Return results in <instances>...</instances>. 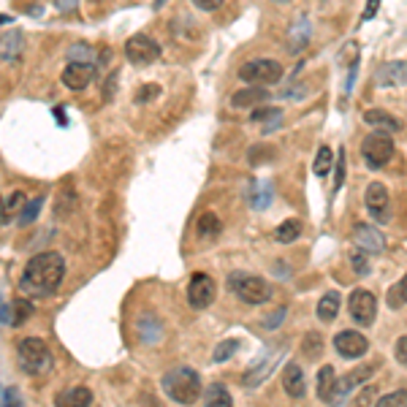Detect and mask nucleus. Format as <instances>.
<instances>
[{"mask_svg":"<svg viewBox=\"0 0 407 407\" xmlns=\"http://www.w3.org/2000/svg\"><path fill=\"white\" fill-rule=\"evenodd\" d=\"M63 277H66V258L60 253H38L25 266L19 291L30 299H44L60 288Z\"/></svg>","mask_w":407,"mask_h":407,"instance_id":"f257e3e1","label":"nucleus"},{"mask_svg":"<svg viewBox=\"0 0 407 407\" xmlns=\"http://www.w3.org/2000/svg\"><path fill=\"white\" fill-rule=\"evenodd\" d=\"M160 386H163V394L174 399L177 405H193L201 396V375L190 367H177L163 375Z\"/></svg>","mask_w":407,"mask_h":407,"instance_id":"f03ea898","label":"nucleus"},{"mask_svg":"<svg viewBox=\"0 0 407 407\" xmlns=\"http://www.w3.org/2000/svg\"><path fill=\"white\" fill-rule=\"evenodd\" d=\"M19 367L28 375H47L52 370V351L44 339L38 336H28L19 342Z\"/></svg>","mask_w":407,"mask_h":407,"instance_id":"7ed1b4c3","label":"nucleus"},{"mask_svg":"<svg viewBox=\"0 0 407 407\" xmlns=\"http://www.w3.org/2000/svg\"><path fill=\"white\" fill-rule=\"evenodd\" d=\"M231 291L245 301V304H264V301L272 299V285L266 283L264 277L258 274H242V272H233L229 277Z\"/></svg>","mask_w":407,"mask_h":407,"instance_id":"20e7f679","label":"nucleus"},{"mask_svg":"<svg viewBox=\"0 0 407 407\" xmlns=\"http://www.w3.org/2000/svg\"><path fill=\"white\" fill-rule=\"evenodd\" d=\"M239 79L253 85V87L277 85L283 79V66L277 60H250L239 68Z\"/></svg>","mask_w":407,"mask_h":407,"instance_id":"39448f33","label":"nucleus"},{"mask_svg":"<svg viewBox=\"0 0 407 407\" xmlns=\"http://www.w3.org/2000/svg\"><path fill=\"white\" fill-rule=\"evenodd\" d=\"M361 155H364V163L370 166L372 171L383 169L391 160V155H394V139H391V133H383V130L370 133V136L361 142Z\"/></svg>","mask_w":407,"mask_h":407,"instance_id":"423d86ee","label":"nucleus"},{"mask_svg":"<svg viewBox=\"0 0 407 407\" xmlns=\"http://www.w3.org/2000/svg\"><path fill=\"white\" fill-rule=\"evenodd\" d=\"M125 57L133 63V66H150L160 57V44L155 38L136 33L125 41Z\"/></svg>","mask_w":407,"mask_h":407,"instance_id":"0eeeda50","label":"nucleus"},{"mask_svg":"<svg viewBox=\"0 0 407 407\" xmlns=\"http://www.w3.org/2000/svg\"><path fill=\"white\" fill-rule=\"evenodd\" d=\"M375 370H377V364H364V367H356L353 372H348L345 377H336L334 391H332V402H329V405L332 407L345 405V399L353 394L356 386H361V383H364Z\"/></svg>","mask_w":407,"mask_h":407,"instance_id":"6e6552de","label":"nucleus"},{"mask_svg":"<svg viewBox=\"0 0 407 407\" xmlns=\"http://www.w3.org/2000/svg\"><path fill=\"white\" fill-rule=\"evenodd\" d=\"M348 307H351V318H353L358 326H372V323H375V315H377V299H375L372 291H367V288H356L353 293H351Z\"/></svg>","mask_w":407,"mask_h":407,"instance_id":"1a4fd4ad","label":"nucleus"},{"mask_svg":"<svg viewBox=\"0 0 407 407\" xmlns=\"http://www.w3.org/2000/svg\"><path fill=\"white\" fill-rule=\"evenodd\" d=\"M217 296V285L209 274H193L188 283V304L193 310H207Z\"/></svg>","mask_w":407,"mask_h":407,"instance_id":"9d476101","label":"nucleus"},{"mask_svg":"<svg viewBox=\"0 0 407 407\" xmlns=\"http://www.w3.org/2000/svg\"><path fill=\"white\" fill-rule=\"evenodd\" d=\"M353 245L356 250H361V253H367V255H377V253L386 250V236L375 229V226H370V223H356Z\"/></svg>","mask_w":407,"mask_h":407,"instance_id":"9b49d317","label":"nucleus"},{"mask_svg":"<svg viewBox=\"0 0 407 407\" xmlns=\"http://www.w3.org/2000/svg\"><path fill=\"white\" fill-rule=\"evenodd\" d=\"M367 348H370L367 336L353 332V329H345V332L334 334V351L342 358H361V356L367 353Z\"/></svg>","mask_w":407,"mask_h":407,"instance_id":"f8f14e48","label":"nucleus"},{"mask_svg":"<svg viewBox=\"0 0 407 407\" xmlns=\"http://www.w3.org/2000/svg\"><path fill=\"white\" fill-rule=\"evenodd\" d=\"M364 204H367V209L370 214L377 220V223H389V190H386V185L383 182H372L370 188H367V195H364Z\"/></svg>","mask_w":407,"mask_h":407,"instance_id":"ddd939ff","label":"nucleus"},{"mask_svg":"<svg viewBox=\"0 0 407 407\" xmlns=\"http://www.w3.org/2000/svg\"><path fill=\"white\" fill-rule=\"evenodd\" d=\"M375 85L377 87H407V63L405 60L383 63L375 71Z\"/></svg>","mask_w":407,"mask_h":407,"instance_id":"4468645a","label":"nucleus"},{"mask_svg":"<svg viewBox=\"0 0 407 407\" xmlns=\"http://www.w3.org/2000/svg\"><path fill=\"white\" fill-rule=\"evenodd\" d=\"M95 66L92 63H68L63 68V85L68 90H87L95 79Z\"/></svg>","mask_w":407,"mask_h":407,"instance_id":"2eb2a0df","label":"nucleus"},{"mask_svg":"<svg viewBox=\"0 0 407 407\" xmlns=\"http://www.w3.org/2000/svg\"><path fill=\"white\" fill-rule=\"evenodd\" d=\"M280 351H285V345H283V348H280V345H274V348H272V351H269V353L264 356V364L258 361L255 367H250V370L245 372V380H242V383H245L248 389L258 386V383H264L266 375L274 370V364H277V353H280Z\"/></svg>","mask_w":407,"mask_h":407,"instance_id":"dca6fc26","label":"nucleus"},{"mask_svg":"<svg viewBox=\"0 0 407 407\" xmlns=\"http://www.w3.org/2000/svg\"><path fill=\"white\" fill-rule=\"evenodd\" d=\"M283 389L288 391V396H293V399H301V396L307 394V380H304L301 364L291 361L283 370Z\"/></svg>","mask_w":407,"mask_h":407,"instance_id":"f3484780","label":"nucleus"},{"mask_svg":"<svg viewBox=\"0 0 407 407\" xmlns=\"http://www.w3.org/2000/svg\"><path fill=\"white\" fill-rule=\"evenodd\" d=\"M92 405V391L87 386H73V389L60 391L54 396V407H90Z\"/></svg>","mask_w":407,"mask_h":407,"instance_id":"a211bd4d","label":"nucleus"},{"mask_svg":"<svg viewBox=\"0 0 407 407\" xmlns=\"http://www.w3.org/2000/svg\"><path fill=\"white\" fill-rule=\"evenodd\" d=\"M136 332H139V339H142V342L155 345V342L163 339V323L158 320V315L144 312V315H139V320H136Z\"/></svg>","mask_w":407,"mask_h":407,"instance_id":"6ab92c4d","label":"nucleus"},{"mask_svg":"<svg viewBox=\"0 0 407 407\" xmlns=\"http://www.w3.org/2000/svg\"><path fill=\"white\" fill-rule=\"evenodd\" d=\"M22 47H25L22 30H6V33H0V60H3V63H14L19 54H22Z\"/></svg>","mask_w":407,"mask_h":407,"instance_id":"aec40b11","label":"nucleus"},{"mask_svg":"<svg viewBox=\"0 0 407 407\" xmlns=\"http://www.w3.org/2000/svg\"><path fill=\"white\" fill-rule=\"evenodd\" d=\"M272 95L266 92V87H248V90H239V92H233V98H231V107L233 109H248V107H261L266 104Z\"/></svg>","mask_w":407,"mask_h":407,"instance_id":"412c9836","label":"nucleus"},{"mask_svg":"<svg viewBox=\"0 0 407 407\" xmlns=\"http://www.w3.org/2000/svg\"><path fill=\"white\" fill-rule=\"evenodd\" d=\"M364 123L372 125V128H380L383 133H394V130L402 128V123H399L394 114L383 111V109H367V111H364Z\"/></svg>","mask_w":407,"mask_h":407,"instance_id":"4be33fe9","label":"nucleus"},{"mask_svg":"<svg viewBox=\"0 0 407 407\" xmlns=\"http://www.w3.org/2000/svg\"><path fill=\"white\" fill-rule=\"evenodd\" d=\"M25 204H28V195L22 193V190H14V193L6 198V204L0 207V226H6L14 214L19 217V212L25 209Z\"/></svg>","mask_w":407,"mask_h":407,"instance_id":"5701e85b","label":"nucleus"},{"mask_svg":"<svg viewBox=\"0 0 407 407\" xmlns=\"http://www.w3.org/2000/svg\"><path fill=\"white\" fill-rule=\"evenodd\" d=\"M307 41H310V22H307V17H299L288 30V44L293 52H299V49H304Z\"/></svg>","mask_w":407,"mask_h":407,"instance_id":"b1692460","label":"nucleus"},{"mask_svg":"<svg viewBox=\"0 0 407 407\" xmlns=\"http://www.w3.org/2000/svg\"><path fill=\"white\" fill-rule=\"evenodd\" d=\"M204 407H233L229 389L223 383H212L209 389L204 391Z\"/></svg>","mask_w":407,"mask_h":407,"instance_id":"393cba45","label":"nucleus"},{"mask_svg":"<svg viewBox=\"0 0 407 407\" xmlns=\"http://www.w3.org/2000/svg\"><path fill=\"white\" fill-rule=\"evenodd\" d=\"M339 304H342L339 293H336V291H326V296L318 301V318L323 320V323H332V320L339 315Z\"/></svg>","mask_w":407,"mask_h":407,"instance_id":"a878e982","label":"nucleus"},{"mask_svg":"<svg viewBox=\"0 0 407 407\" xmlns=\"http://www.w3.org/2000/svg\"><path fill=\"white\" fill-rule=\"evenodd\" d=\"M334 383H336V372L332 364H326V367H320L318 372V396L329 405L332 402V391H334Z\"/></svg>","mask_w":407,"mask_h":407,"instance_id":"bb28decb","label":"nucleus"},{"mask_svg":"<svg viewBox=\"0 0 407 407\" xmlns=\"http://www.w3.org/2000/svg\"><path fill=\"white\" fill-rule=\"evenodd\" d=\"M223 231V223H220V217L214 212H204L198 217V236H204V239H212Z\"/></svg>","mask_w":407,"mask_h":407,"instance_id":"cd10ccee","label":"nucleus"},{"mask_svg":"<svg viewBox=\"0 0 407 407\" xmlns=\"http://www.w3.org/2000/svg\"><path fill=\"white\" fill-rule=\"evenodd\" d=\"M389 307L391 310H402V307H407V274L399 280V283H394L391 285V291H389Z\"/></svg>","mask_w":407,"mask_h":407,"instance_id":"c85d7f7f","label":"nucleus"},{"mask_svg":"<svg viewBox=\"0 0 407 407\" xmlns=\"http://www.w3.org/2000/svg\"><path fill=\"white\" fill-rule=\"evenodd\" d=\"M33 315V304H30V299H17L14 304H11V326H22L25 320Z\"/></svg>","mask_w":407,"mask_h":407,"instance_id":"c756f323","label":"nucleus"},{"mask_svg":"<svg viewBox=\"0 0 407 407\" xmlns=\"http://www.w3.org/2000/svg\"><path fill=\"white\" fill-rule=\"evenodd\" d=\"M299 233H301V223L299 220H285L283 226L277 229V242H283V245H291V242H296L299 239Z\"/></svg>","mask_w":407,"mask_h":407,"instance_id":"7c9ffc66","label":"nucleus"},{"mask_svg":"<svg viewBox=\"0 0 407 407\" xmlns=\"http://www.w3.org/2000/svg\"><path fill=\"white\" fill-rule=\"evenodd\" d=\"M236 351H239V339H223V342H217V348L212 351V361H214V364L229 361Z\"/></svg>","mask_w":407,"mask_h":407,"instance_id":"2f4dec72","label":"nucleus"},{"mask_svg":"<svg viewBox=\"0 0 407 407\" xmlns=\"http://www.w3.org/2000/svg\"><path fill=\"white\" fill-rule=\"evenodd\" d=\"M332 166H334V155H332V150H329V147H320L318 158H315V166H312V171H315L318 177H326V174L332 171Z\"/></svg>","mask_w":407,"mask_h":407,"instance_id":"473e14b6","label":"nucleus"},{"mask_svg":"<svg viewBox=\"0 0 407 407\" xmlns=\"http://www.w3.org/2000/svg\"><path fill=\"white\" fill-rule=\"evenodd\" d=\"M274 147H269V144H255L253 150L248 152V158L253 166H258V163H269V160H274Z\"/></svg>","mask_w":407,"mask_h":407,"instance_id":"72a5a7b5","label":"nucleus"},{"mask_svg":"<svg viewBox=\"0 0 407 407\" xmlns=\"http://www.w3.org/2000/svg\"><path fill=\"white\" fill-rule=\"evenodd\" d=\"M41 207H44V198H33V201H28V204H25V209H22L19 217H17L19 226H30V223L36 220V214L41 212Z\"/></svg>","mask_w":407,"mask_h":407,"instance_id":"f704fd0d","label":"nucleus"},{"mask_svg":"<svg viewBox=\"0 0 407 407\" xmlns=\"http://www.w3.org/2000/svg\"><path fill=\"white\" fill-rule=\"evenodd\" d=\"M68 60H71V63H92V60H95V52H92L90 44H73L71 49H68Z\"/></svg>","mask_w":407,"mask_h":407,"instance_id":"c9c22d12","label":"nucleus"},{"mask_svg":"<svg viewBox=\"0 0 407 407\" xmlns=\"http://www.w3.org/2000/svg\"><path fill=\"white\" fill-rule=\"evenodd\" d=\"M320 348H323V342H320V334H315V332H310V334H304V342H301V351H304V356L307 358H318L320 356Z\"/></svg>","mask_w":407,"mask_h":407,"instance_id":"e433bc0d","label":"nucleus"},{"mask_svg":"<svg viewBox=\"0 0 407 407\" xmlns=\"http://www.w3.org/2000/svg\"><path fill=\"white\" fill-rule=\"evenodd\" d=\"M375 407H407V389L386 394L383 399H375Z\"/></svg>","mask_w":407,"mask_h":407,"instance_id":"4c0bfd02","label":"nucleus"},{"mask_svg":"<svg viewBox=\"0 0 407 407\" xmlns=\"http://www.w3.org/2000/svg\"><path fill=\"white\" fill-rule=\"evenodd\" d=\"M253 120L255 123H269V120H283V109L277 107H261L253 111Z\"/></svg>","mask_w":407,"mask_h":407,"instance_id":"58836bf2","label":"nucleus"},{"mask_svg":"<svg viewBox=\"0 0 407 407\" xmlns=\"http://www.w3.org/2000/svg\"><path fill=\"white\" fill-rule=\"evenodd\" d=\"M272 201V185H255V195H253V207L255 209H266Z\"/></svg>","mask_w":407,"mask_h":407,"instance_id":"ea45409f","label":"nucleus"},{"mask_svg":"<svg viewBox=\"0 0 407 407\" xmlns=\"http://www.w3.org/2000/svg\"><path fill=\"white\" fill-rule=\"evenodd\" d=\"M351 266H353V272H356V274H358V277L370 274V258H367V253L356 250L353 255H351Z\"/></svg>","mask_w":407,"mask_h":407,"instance_id":"a19ab883","label":"nucleus"},{"mask_svg":"<svg viewBox=\"0 0 407 407\" xmlns=\"http://www.w3.org/2000/svg\"><path fill=\"white\" fill-rule=\"evenodd\" d=\"M375 396H377V389H375V386H367V389H361V394L356 396L351 407H370L372 402H375Z\"/></svg>","mask_w":407,"mask_h":407,"instance_id":"79ce46f5","label":"nucleus"},{"mask_svg":"<svg viewBox=\"0 0 407 407\" xmlns=\"http://www.w3.org/2000/svg\"><path fill=\"white\" fill-rule=\"evenodd\" d=\"M158 95H160L158 85H144V87L136 92V104H147V101H152V98H158Z\"/></svg>","mask_w":407,"mask_h":407,"instance_id":"37998d69","label":"nucleus"},{"mask_svg":"<svg viewBox=\"0 0 407 407\" xmlns=\"http://www.w3.org/2000/svg\"><path fill=\"white\" fill-rule=\"evenodd\" d=\"M336 179H334V190L342 188V182H345V150H339V155H336Z\"/></svg>","mask_w":407,"mask_h":407,"instance_id":"c03bdc74","label":"nucleus"},{"mask_svg":"<svg viewBox=\"0 0 407 407\" xmlns=\"http://www.w3.org/2000/svg\"><path fill=\"white\" fill-rule=\"evenodd\" d=\"M394 356H396V361H399V364H402V367L407 370V336H399V339H396Z\"/></svg>","mask_w":407,"mask_h":407,"instance_id":"a18cd8bd","label":"nucleus"},{"mask_svg":"<svg viewBox=\"0 0 407 407\" xmlns=\"http://www.w3.org/2000/svg\"><path fill=\"white\" fill-rule=\"evenodd\" d=\"M285 315H288V310H285V307H280V310H274V315H269V318L264 320V326H266V329H274L277 323H283Z\"/></svg>","mask_w":407,"mask_h":407,"instance_id":"49530a36","label":"nucleus"},{"mask_svg":"<svg viewBox=\"0 0 407 407\" xmlns=\"http://www.w3.org/2000/svg\"><path fill=\"white\" fill-rule=\"evenodd\" d=\"M226 0H193L195 8H201V11H214V8H220Z\"/></svg>","mask_w":407,"mask_h":407,"instance_id":"de8ad7c7","label":"nucleus"},{"mask_svg":"<svg viewBox=\"0 0 407 407\" xmlns=\"http://www.w3.org/2000/svg\"><path fill=\"white\" fill-rule=\"evenodd\" d=\"M6 407H19V391L17 389L6 391Z\"/></svg>","mask_w":407,"mask_h":407,"instance_id":"09e8293b","label":"nucleus"},{"mask_svg":"<svg viewBox=\"0 0 407 407\" xmlns=\"http://www.w3.org/2000/svg\"><path fill=\"white\" fill-rule=\"evenodd\" d=\"M76 3H79V0H54V6H57L60 11H73Z\"/></svg>","mask_w":407,"mask_h":407,"instance_id":"8fccbe9b","label":"nucleus"},{"mask_svg":"<svg viewBox=\"0 0 407 407\" xmlns=\"http://www.w3.org/2000/svg\"><path fill=\"white\" fill-rule=\"evenodd\" d=\"M377 3H380V0H370V3H367V11L361 14V19H372V17H375V11H377Z\"/></svg>","mask_w":407,"mask_h":407,"instance_id":"3c124183","label":"nucleus"},{"mask_svg":"<svg viewBox=\"0 0 407 407\" xmlns=\"http://www.w3.org/2000/svg\"><path fill=\"white\" fill-rule=\"evenodd\" d=\"M54 114H57V123H60V125L66 123V117H63V109H54Z\"/></svg>","mask_w":407,"mask_h":407,"instance_id":"603ef678","label":"nucleus"},{"mask_svg":"<svg viewBox=\"0 0 407 407\" xmlns=\"http://www.w3.org/2000/svg\"><path fill=\"white\" fill-rule=\"evenodd\" d=\"M274 3H288V0H274Z\"/></svg>","mask_w":407,"mask_h":407,"instance_id":"864d4df0","label":"nucleus"}]
</instances>
